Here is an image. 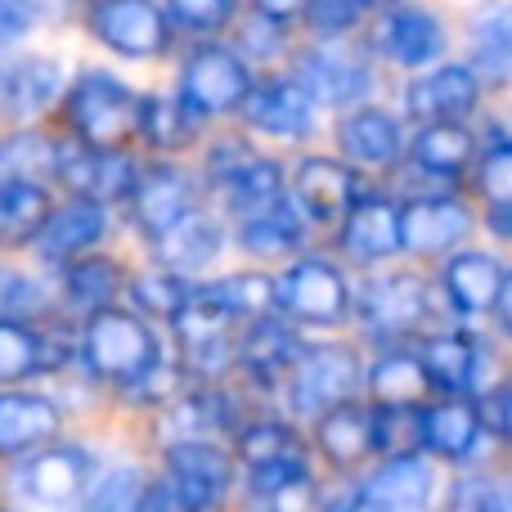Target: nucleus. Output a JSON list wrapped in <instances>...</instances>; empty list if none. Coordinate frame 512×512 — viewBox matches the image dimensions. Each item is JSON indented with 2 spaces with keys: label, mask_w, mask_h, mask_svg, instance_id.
Here are the masks:
<instances>
[{
  "label": "nucleus",
  "mask_w": 512,
  "mask_h": 512,
  "mask_svg": "<svg viewBox=\"0 0 512 512\" xmlns=\"http://www.w3.org/2000/svg\"><path fill=\"white\" fill-rule=\"evenodd\" d=\"M81 355H86L90 373L113 382H140L149 369H158V337L149 333L144 319L131 310L99 306L90 310L86 333H81Z\"/></svg>",
  "instance_id": "1"
},
{
  "label": "nucleus",
  "mask_w": 512,
  "mask_h": 512,
  "mask_svg": "<svg viewBox=\"0 0 512 512\" xmlns=\"http://www.w3.org/2000/svg\"><path fill=\"white\" fill-rule=\"evenodd\" d=\"M68 126L90 149H126L140 135V99L113 72H86L68 95Z\"/></svg>",
  "instance_id": "2"
},
{
  "label": "nucleus",
  "mask_w": 512,
  "mask_h": 512,
  "mask_svg": "<svg viewBox=\"0 0 512 512\" xmlns=\"http://www.w3.org/2000/svg\"><path fill=\"white\" fill-rule=\"evenodd\" d=\"M360 382H364V369L351 346H342V342L310 346L292 364V409L324 414V409L342 405V400H355Z\"/></svg>",
  "instance_id": "3"
},
{
  "label": "nucleus",
  "mask_w": 512,
  "mask_h": 512,
  "mask_svg": "<svg viewBox=\"0 0 512 512\" xmlns=\"http://www.w3.org/2000/svg\"><path fill=\"white\" fill-rule=\"evenodd\" d=\"M252 90V72L243 54L225 50V45H198L180 68V95L198 108V113H234L243 108Z\"/></svg>",
  "instance_id": "4"
},
{
  "label": "nucleus",
  "mask_w": 512,
  "mask_h": 512,
  "mask_svg": "<svg viewBox=\"0 0 512 512\" xmlns=\"http://www.w3.org/2000/svg\"><path fill=\"white\" fill-rule=\"evenodd\" d=\"M90 27L108 50L126 54V59H153L171 41L167 9L158 0H95Z\"/></svg>",
  "instance_id": "5"
},
{
  "label": "nucleus",
  "mask_w": 512,
  "mask_h": 512,
  "mask_svg": "<svg viewBox=\"0 0 512 512\" xmlns=\"http://www.w3.org/2000/svg\"><path fill=\"white\" fill-rule=\"evenodd\" d=\"M279 310H288L292 319H306V324H337L351 310V292L333 265L310 256L279 279Z\"/></svg>",
  "instance_id": "6"
},
{
  "label": "nucleus",
  "mask_w": 512,
  "mask_h": 512,
  "mask_svg": "<svg viewBox=\"0 0 512 512\" xmlns=\"http://www.w3.org/2000/svg\"><path fill=\"white\" fill-rule=\"evenodd\" d=\"M243 122L261 135H274V140H301L315 126V95L301 86L297 77L292 81H252L248 99H243Z\"/></svg>",
  "instance_id": "7"
},
{
  "label": "nucleus",
  "mask_w": 512,
  "mask_h": 512,
  "mask_svg": "<svg viewBox=\"0 0 512 512\" xmlns=\"http://www.w3.org/2000/svg\"><path fill=\"white\" fill-rule=\"evenodd\" d=\"M167 468L185 508H216L234 481V463L207 436H185V441L167 445Z\"/></svg>",
  "instance_id": "8"
},
{
  "label": "nucleus",
  "mask_w": 512,
  "mask_h": 512,
  "mask_svg": "<svg viewBox=\"0 0 512 512\" xmlns=\"http://www.w3.org/2000/svg\"><path fill=\"white\" fill-rule=\"evenodd\" d=\"M194 194H198L194 180H189L180 167H171V162L144 167L140 176H135V189H131V216L144 230V239L153 243L158 234H167L180 216L194 212Z\"/></svg>",
  "instance_id": "9"
},
{
  "label": "nucleus",
  "mask_w": 512,
  "mask_h": 512,
  "mask_svg": "<svg viewBox=\"0 0 512 512\" xmlns=\"http://www.w3.org/2000/svg\"><path fill=\"white\" fill-rule=\"evenodd\" d=\"M472 230V212L459 198H414L400 207V239L414 256H441L459 248Z\"/></svg>",
  "instance_id": "10"
},
{
  "label": "nucleus",
  "mask_w": 512,
  "mask_h": 512,
  "mask_svg": "<svg viewBox=\"0 0 512 512\" xmlns=\"http://www.w3.org/2000/svg\"><path fill=\"white\" fill-rule=\"evenodd\" d=\"M405 104L409 117H418V122H463L481 104V77L477 68L445 63V68L427 72V77H418L409 86Z\"/></svg>",
  "instance_id": "11"
},
{
  "label": "nucleus",
  "mask_w": 512,
  "mask_h": 512,
  "mask_svg": "<svg viewBox=\"0 0 512 512\" xmlns=\"http://www.w3.org/2000/svg\"><path fill=\"white\" fill-rule=\"evenodd\" d=\"M360 315L373 333H414L427 319V283L418 274H387V279L364 288Z\"/></svg>",
  "instance_id": "12"
},
{
  "label": "nucleus",
  "mask_w": 512,
  "mask_h": 512,
  "mask_svg": "<svg viewBox=\"0 0 512 512\" xmlns=\"http://www.w3.org/2000/svg\"><path fill=\"white\" fill-rule=\"evenodd\" d=\"M297 81L319 104H351L369 95V68L346 45H310L297 59Z\"/></svg>",
  "instance_id": "13"
},
{
  "label": "nucleus",
  "mask_w": 512,
  "mask_h": 512,
  "mask_svg": "<svg viewBox=\"0 0 512 512\" xmlns=\"http://www.w3.org/2000/svg\"><path fill=\"white\" fill-rule=\"evenodd\" d=\"M292 194H297L301 212L319 225H342L346 212L360 203V185H355V176L333 158H306L301 162Z\"/></svg>",
  "instance_id": "14"
},
{
  "label": "nucleus",
  "mask_w": 512,
  "mask_h": 512,
  "mask_svg": "<svg viewBox=\"0 0 512 512\" xmlns=\"http://www.w3.org/2000/svg\"><path fill=\"white\" fill-rule=\"evenodd\" d=\"M432 499V463L423 454H391L360 490L355 504L373 512H396V508H423Z\"/></svg>",
  "instance_id": "15"
},
{
  "label": "nucleus",
  "mask_w": 512,
  "mask_h": 512,
  "mask_svg": "<svg viewBox=\"0 0 512 512\" xmlns=\"http://www.w3.org/2000/svg\"><path fill=\"white\" fill-rule=\"evenodd\" d=\"M104 230H108L104 198L81 194V198H72L68 207L50 212V221H45L41 239H36V252H41V261L63 265V261H72L77 252L95 248V243L104 239Z\"/></svg>",
  "instance_id": "16"
},
{
  "label": "nucleus",
  "mask_w": 512,
  "mask_h": 512,
  "mask_svg": "<svg viewBox=\"0 0 512 512\" xmlns=\"http://www.w3.org/2000/svg\"><path fill=\"white\" fill-rule=\"evenodd\" d=\"M59 409L36 391H0V454L41 450L59 436Z\"/></svg>",
  "instance_id": "17"
},
{
  "label": "nucleus",
  "mask_w": 512,
  "mask_h": 512,
  "mask_svg": "<svg viewBox=\"0 0 512 512\" xmlns=\"http://www.w3.org/2000/svg\"><path fill=\"white\" fill-rule=\"evenodd\" d=\"M342 248L355 261H382V256L400 252V207L387 198H360L342 221Z\"/></svg>",
  "instance_id": "18"
},
{
  "label": "nucleus",
  "mask_w": 512,
  "mask_h": 512,
  "mask_svg": "<svg viewBox=\"0 0 512 512\" xmlns=\"http://www.w3.org/2000/svg\"><path fill=\"white\" fill-rule=\"evenodd\" d=\"M382 50L400 63V68H423L445 54V27L436 14L418 5H396L382 27Z\"/></svg>",
  "instance_id": "19"
},
{
  "label": "nucleus",
  "mask_w": 512,
  "mask_h": 512,
  "mask_svg": "<svg viewBox=\"0 0 512 512\" xmlns=\"http://www.w3.org/2000/svg\"><path fill=\"white\" fill-rule=\"evenodd\" d=\"M337 144L360 167H391L400 158V122L382 108H355L337 126Z\"/></svg>",
  "instance_id": "20"
},
{
  "label": "nucleus",
  "mask_w": 512,
  "mask_h": 512,
  "mask_svg": "<svg viewBox=\"0 0 512 512\" xmlns=\"http://www.w3.org/2000/svg\"><path fill=\"white\" fill-rule=\"evenodd\" d=\"M315 441L333 468H355V463H364L373 450H378V445H373V414L360 409L355 400H342V405L319 414Z\"/></svg>",
  "instance_id": "21"
},
{
  "label": "nucleus",
  "mask_w": 512,
  "mask_h": 512,
  "mask_svg": "<svg viewBox=\"0 0 512 512\" xmlns=\"http://www.w3.org/2000/svg\"><path fill=\"white\" fill-rule=\"evenodd\" d=\"M499 288H504V270L495 256L486 252H459L445 261V292L459 315H486L495 310Z\"/></svg>",
  "instance_id": "22"
},
{
  "label": "nucleus",
  "mask_w": 512,
  "mask_h": 512,
  "mask_svg": "<svg viewBox=\"0 0 512 512\" xmlns=\"http://www.w3.org/2000/svg\"><path fill=\"white\" fill-rule=\"evenodd\" d=\"M90 481V459L72 445L63 450H41L32 463L23 468V490L41 504H72Z\"/></svg>",
  "instance_id": "23"
},
{
  "label": "nucleus",
  "mask_w": 512,
  "mask_h": 512,
  "mask_svg": "<svg viewBox=\"0 0 512 512\" xmlns=\"http://www.w3.org/2000/svg\"><path fill=\"white\" fill-rule=\"evenodd\" d=\"M221 243H225V230L216 216L189 212V216H180L167 234L153 239V252H158V261L167 265V270H203L207 261H216Z\"/></svg>",
  "instance_id": "24"
},
{
  "label": "nucleus",
  "mask_w": 512,
  "mask_h": 512,
  "mask_svg": "<svg viewBox=\"0 0 512 512\" xmlns=\"http://www.w3.org/2000/svg\"><path fill=\"white\" fill-rule=\"evenodd\" d=\"M423 445L441 459H472L481 445V409L468 400H445L423 409Z\"/></svg>",
  "instance_id": "25"
},
{
  "label": "nucleus",
  "mask_w": 512,
  "mask_h": 512,
  "mask_svg": "<svg viewBox=\"0 0 512 512\" xmlns=\"http://www.w3.org/2000/svg\"><path fill=\"white\" fill-rule=\"evenodd\" d=\"M472 68L490 86L512 81V0L486 5L472 18Z\"/></svg>",
  "instance_id": "26"
},
{
  "label": "nucleus",
  "mask_w": 512,
  "mask_h": 512,
  "mask_svg": "<svg viewBox=\"0 0 512 512\" xmlns=\"http://www.w3.org/2000/svg\"><path fill=\"white\" fill-rule=\"evenodd\" d=\"M414 162L436 180H454L477 162V140L463 122H427L414 140Z\"/></svg>",
  "instance_id": "27"
},
{
  "label": "nucleus",
  "mask_w": 512,
  "mask_h": 512,
  "mask_svg": "<svg viewBox=\"0 0 512 512\" xmlns=\"http://www.w3.org/2000/svg\"><path fill=\"white\" fill-rule=\"evenodd\" d=\"M423 364L432 382L450 396H463L481 382V346L468 333H441L423 342Z\"/></svg>",
  "instance_id": "28"
},
{
  "label": "nucleus",
  "mask_w": 512,
  "mask_h": 512,
  "mask_svg": "<svg viewBox=\"0 0 512 512\" xmlns=\"http://www.w3.org/2000/svg\"><path fill=\"white\" fill-rule=\"evenodd\" d=\"M45 221H50V194L36 180H9L0 185V248H23V243L41 239Z\"/></svg>",
  "instance_id": "29"
},
{
  "label": "nucleus",
  "mask_w": 512,
  "mask_h": 512,
  "mask_svg": "<svg viewBox=\"0 0 512 512\" xmlns=\"http://www.w3.org/2000/svg\"><path fill=\"white\" fill-rule=\"evenodd\" d=\"M432 373H427L423 355L391 351L369 369V391L378 405H400V409H423V396L432 391Z\"/></svg>",
  "instance_id": "30"
},
{
  "label": "nucleus",
  "mask_w": 512,
  "mask_h": 512,
  "mask_svg": "<svg viewBox=\"0 0 512 512\" xmlns=\"http://www.w3.org/2000/svg\"><path fill=\"white\" fill-rule=\"evenodd\" d=\"M198 122H203V113H198L185 95H180V99L144 95L140 99V135L153 144V149H162V153L185 149V144L198 135Z\"/></svg>",
  "instance_id": "31"
},
{
  "label": "nucleus",
  "mask_w": 512,
  "mask_h": 512,
  "mask_svg": "<svg viewBox=\"0 0 512 512\" xmlns=\"http://www.w3.org/2000/svg\"><path fill=\"white\" fill-rule=\"evenodd\" d=\"M50 369V355H45V337L32 324L14 315H0V387L18 378H32V373Z\"/></svg>",
  "instance_id": "32"
},
{
  "label": "nucleus",
  "mask_w": 512,
  "mask_h": 512,
  "mask_svg": "<svg viewBox=\"0 0 512 512\" xmlns=\"http://www.w3.org/2000/svg\"><path fill=\"white\" fill-rule=\"evenodd\" d=\"M239 243L256 256H279V252H292L301 248V221L288 203H274L265 212H252L243 216L239 225Z\"/></svg>",
  "instance_id": "33"
},
{
  "label": "nucleus",
  "mask_w": 512,
  "mask_h": 512,
  "mask_svg": "<svg viewBox=\"0 0 512 512\" xmlns=\"http://www.w3.org/2000/svg\"><path fill=\"white\" fill-rule=\"evenodd\" d=\"M63 288H68V301H72V306L99 310V306H108V297H117V288H122V270H117V261H108V256L68 261Z\"/></svg>",
  "instance_id": "34"
},
{
  "label": "nucleus",
  "mask_w": 512,
  "mask_h": 512,
  "mask_svg": "<svg viewBox=\"0 0 512 512\" xmlns=\"http://www.w3.org/2000/svg\"><path fill=\"white\" fill-rule=\"evenodd\" d=\"M297 355L301 351H297V342H292V333L265 315L256 319V328L243 337V364H248L256 378H274L279 369H292Z\"/></svg>",
  "instance_id": "35"
},
{
  "label": "nucleus",
  "mask_w": 512,
  "mask_h": 512,
  "mask_svg": "<svg viewBox=\"0 0 512 512\" xmlns=\"http://www.w3.org/2000/svg\"><path fill=\"white\" fill-rule=\"evenodd\" d=\"M9 95H14V117L41 113L59 95V68L50 59H27L9 72Z\"/></svg>",
  "instance_id": "36"
},
{
  "label": "nucleus",
  "mask_w": 512,
  "mask_h": 512,
  "mask_svg": "<svg viewBox=\"0 0 512 512\" xmlns=\"http://www.w3.org/2000/svg\"><path fill=\"white\" fill-rule=\"evenodd\" d=\"M207 292H212L216 301H225V306H230L239 319L243 315L261 319L270 306H279V283L265 279V274H230V279L212 283Z\"/></svg>",
  "instance_id": "37"
},
{
  "label": "nucleus",
  "mask_w": 512,
  "mask_h": 512,
  "mask_svg": "<svg viewBox=\"0 0 512 512\" xmlns=\"http://www.w3.org/2000/svg\"><path fill=\"white\" fill-rule=\"evenodd\" d=\"M131 297L135 306L144 310V315H158V319H176L180 310H185V301L194 297V292L185 288V283L176 279V270H153V274H140V279L131 283Z\"/></svg>",
  "instance_id": "38"
},
{
  "label": "nucleus",
  "mask_w": 512,
  "mask_h": 512,
  "mask_svg": "<svg viewBox=\"0 0 512 512\" xmlns=\"http://www.w3.org/2000/svg\"><path fill=\"white\" fill-rule=\"evenodd\" d=\"M239 454L248 459V468H256V463H274V459H297L301 445L283 423H256L239 436Z\"/></svg>",
  "instance_id": "39"
},
{
  "label": "nucleus",
  "mask_w": 512,
  "mask_h": 512,
  "mask_svg": "<svg viewBox=\"0 0 512 512\" xmlns=\"http://www.w3.org/2000/svg\"><path fill=\"white\" fill-rule=\"evenodd\" d=\"M45 167L54 171V153H50V144H41L36 135H14V140L0 144V185L27 180Z\"/></svg>",
  "instance_id": "40"
},
{
  "label": "nucleus",
  "mask_w": 512,
  "mask_h": 512,
  "mask_svg": "<svg viewBox=\"0 0 512 512\" xmlns=\"http://www.w3.org/2000/svg\"><path fill=\"white\" fill-rule=\"evenodd\" d=\"M477 189L490 207L512 203V140L490 144L477 158Z\"/></svg>",
  "instance_id": "41"
},
{
  "label": "nucleus",
  "mask_w": 512,
  "mask_h": 512,
  "mask_svg": "<svg viewBox=\"0 0 512 512\" xmlns=\"http://www.w3.org/2000/svg\"><path fill=\"white\" fill-rule=\"evenodd\" d=\"M167 9L185 32L207 36V32H221V27L230 23L234 0H167Z\"/></svg>",
  "instance_id": "42"
},
{
  "label": "nucleus",
  "mask_w": 512,
  "mask_h": 512,
  "mask_svg": "<svg viewBox=\"0 0 512 512\" xmlns=\"http://www.w3.org/2000/svg\"><path fill=\"white\" fill-rule=\"evenodd\" d=\"M369 5H378V0H315V23H319V32L342 36L360 23Z\"/></svg>",
  "instance_id": "43"
},
{
  "label": "nucleus",
  "mask_w": 512,
  "mask_h": 512,
  "mask_svg": "<svg viewBox=\"0 0 512 512\" xmlns=\"http://www.w3.org/2000/svg\"><path fill=\"white\" fill-rule=\"evenodd\" d=\"M36 292L41 288H36L32 279H23V274H14V270H0V315L23 319V315H32V310H41Z\"/></svg>",
  "instance_id": "44"
},
{
  "label": "nucleus",
  "mask_w": 512,
  "mask_h": 512,
  "mask_svg": "<svg viewBox=\"0 0 512 512\" xmlns=\"http://www.w3.org/2000/svg\"><path fill=\"white\" fill-rule=\"evenodd\" d=\"M140 472H113L108 477V490L104 495H95V508H131V504H140Z\"/></svg>",
  "instance_id": "45"
},
{
  "label": "nucleus",
  "mask_w": 512,
  "mask_h": 512,
  "mask_svg": "<svg viewBox=\"0 0 512 512\" xmlns=\"http://www.w3.org/2000/svg\"><path fill=\"white\" fill-rule=\"evenodd\" d=\"M36 23L32 0H0V41H14Z\"/></svg>",
  "instance_id": "46"
},
{
  "label": "nucleus",
  "mask_w": 512,
  "mask_h": 512,
  "mask_svg": "<svg viewBox=\"0 0 512 512\" xmlns=\"http://www.w3.org/2000/svg\"><path fill=\"white\" fill-rule=\"evenodd\" d=\"M252 9L265 18V23H288V18L306 14L310 0H252Z\"/></svg>",
  "instance_id": "47"
},
{
  "label": "nucleus",
  "mask_w": 512,
  "mask_h": 512,
  "mask_svg": "<svg viewBox=\"0 0 512 512\" xmlns=\"http://www.w3.org/2000/svg\"><path fill=\"white\" fill-rule=\"evenodd\" d=\"M490 418H495V432L512 445V378L495 391V400H490Z\"/></svg>",
  "instance_id": "48"
},
{
  "label": "nucleus",
  "mask_w": 512,
  "mask_h": 512,
  "mask_svg": "<svg viewBox=\"0 0 512 512\" xmlns=\"http://www.w3.org/2000/svg\"><path fill=\"white\" fill-rule=\"evenodd\" d=\"M499 490L490 486V481H477V477H468L463 486H454V504H499Z\"/></svg>",
  "instance_id": "49"
},
{
  "label": "nucleus",
  "mask_w": 512,
  "mask_h": 512,
  "mask_svg": "<svg viewBox=\"0 0 512 512\" xmlns=\"http://www.w3.org/2000/svg\"><path fill=\"white\" fill-rule=\"evenodd\" d=\"M495 319H499V333L512 337V274H504V288H499V301H495Z\"/></svg>",
  "instance_id": "50"
},
{
  "label": "nucleus",
  "mask_w": 512,
  "mask_h": 512,
  "mask_svg": "<svg viewBox=\"0 0 512 512\" xmlns=\"http://www.w3.org/2000/svg\"><path fill=\"white\" fill-rule=\"evenodd\" d=\"M490 230H495L499 239H512V203L490 207Z\"/></svg>",
  "instance_id": "51"
},
{
  "label": "nucleus",
  "mask_w": 512,
  "mask_h": 512,
  "mask_svg": "<svg viewBox=\"0 0 512 512\" xmlns=\"http://www.w3.org/2000/svg\"><path fill=\"white\" fill-rule=\"evenodd\" d=\"M0 117H14V95H9V77H0Z\"/></svg>",
  "instance_id": "52"
}]
</instances>
